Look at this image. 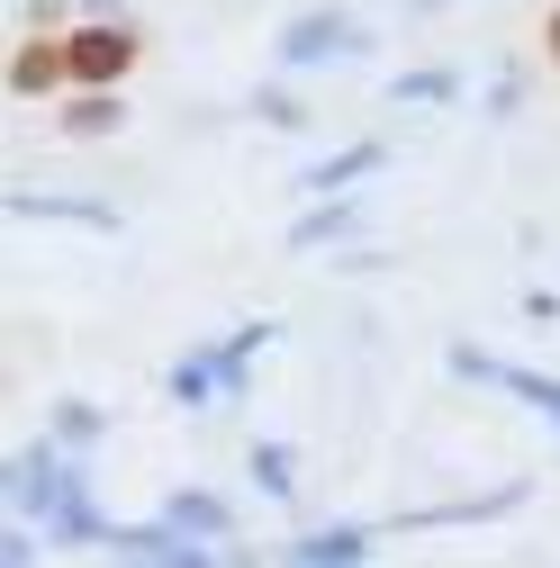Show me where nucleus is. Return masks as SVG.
<instances>
[{
  "label": "nucleus",
  "instance_id": "nucleus-1",
  "mask_svg": "<svg viewBox=\"0 0 560 568\" xmlns=\"http://www.w3.org/2000/svg\"><path fill=\"white\" fill-rule=\"evenodd\" d=\"M127 37H109V28H91V37H73V54H63V63H73V73L82 82H109V73H127Z\"/></svg>",
  "mask_w": 560,
  "mask_h": 568
},
{
  "label": "nucleus",
  "instance_id": "nucleus-2",
  "mask_svg": "<svg viewBox=\"0 0 560 568\" xmlns=\"http://www.w3.org/2000/svg\"><path fill=\"white\" fill-rule=\"evenodd\" d=\"M551 54H560V19H551Z\"/></svg>",
  "mask_w": 560,
  "mask_h": 568
}]
</instances>
